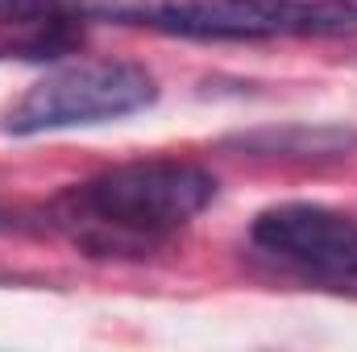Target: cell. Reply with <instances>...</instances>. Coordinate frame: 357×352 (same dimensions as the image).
Masks as SVG:
<instances>
[{"instance_id": "obj_1", "label": "cell", "mask_w": 357, "mask_h": 352, "mask_svg": "<svg viewBox=\"0 0 357 352\" xmlns=\"http://www.w3.org/2000/svg\"><path fill=\"white\" fill-rule=\"evenodd\" d=\"M216 199V178L195 162L137 158L108 166L50 203V224L91 257H142L187 228Z\"/></svg>"}, {"instance_id": "obj_3", "label": "cell", "mask_w": 357, "mask_h": 352, "mask_svg": "<svg viewBox=\"0 0 357 352\" xmlns=\"http://www.w3.org/2000/svg\"><path fill=\"white\" fill-rule=\"evenodd\" d=\"M154 99H158V83L142 63L84 58V63L42 75L4 112V133L33 137V133H54V129L108 125V120L146 112Z\"/></svg>"}, {"instance_id": "obj_4", "label": "cell", "mask_w": 357, "mask_h": 352, "mask_svg": "<svg viewBox=\"0 0 357 352\" xmlns=\"http://www.w3.org/2000/svg\"><path fill=\"white\" fill-rule=\"evenodd\" d=\"M250 241L295 278L357 298V224L320 203H274L254 216Z\"/></svg>"}, {"instance_id": "obj_5", "label": "cell", "mask_w": 357, "mask_h": 352, "mask_svg": "<svg viewBox=\"0 0 357 352\" xmlns=\"http://www.w3.org/2000/svg\"><path fill=\"white\" fill-rule=\"evenodd\" d=\"M241 150L258 154V158H299V162H316V158H345L357 145V133L337 129V125H295V129H266V133H250L237 141Z\"/></svg>"}, {"instance_id": "obj_6", "label": "cell", "mask_w": 357, "mask_h": 352, "mask_svg": "<svg viewBox=\"0 0 357 352\" xmlns=\"http://www.w3.org/2000/svg\"><path fill=\"white\" fill-rule=\"evenodd\" d=\"M84 4L71 0H0V25H13L21 33L50 29V25H75L84 21Z\"/></svg>"}, {"instance_id": "obj_2", "label": "cell", "mask_w": 357, "mask_h": 352, "mask_svg": "<svg viewBox=\"0 0 357 352\" xmlns=\"http://www.w3.org/2000/svg\"><path fill=\"white\" fill-rule=\"evenodd\" d=\"M100 17L195 42H266V38H354L349 0H150L100 4Z\"/></svg>"}]
</instances>
